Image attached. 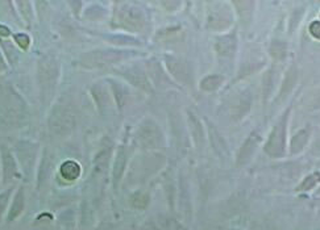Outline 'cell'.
Masks as SVG:
<instances>
[{
	"instance_id": "44dd1931",
	"label": "cell",
	"mask_w": 320,
	"mask_h": 230,
	"mask_svg": "<svg viewBox=\"0 0 320 230\" xmlns=\"http://www.w3.org/2000/svg\"><path fill=\"white\" fill-rule=\"evenodd\" d=\"M130 204L137 209H145L149 204V195L143 191H137L130 196Z\"/></svg>"
},
{
	"instance_id": "3957f363",
	"label": "cell",
	"mask_w": 320,
	"mask_h": 230,
	"mask_svg": "<svg viewBox=\"0 0 320 230\" xmlns=\"http://www.w3.org/2000/svg\"><path fill=\"white\" fill-rule=\"evenodd\" d=\"M289 114H290V108L285 110L284 114L280 117V120L276 123L269 134L263 150L270 157H284L285 147H286V129Z\"/></svg>"
},
{
	"instance_id": "83f0119b",
	"label": "cell",
	"mask_w": 320,
	"mask_h": 230,
	"mask_svg": "<svg viewBox=\"0 0 320 230\" xmlns=\"http://www.w3.org/2000/svg\"><path fill=\"white\" fill-rule=\"evenodd\" d=\"M15 40H16V42L20 45V47L21 49H24V50H25V49H28V46H29L30 40L27 34H24V33L16 34V36H15Z\"/></svg>"
},
{
	"instance_id": "277c9868",
	"label": "cell",
	"mask_w": 320,
	"mask_h": 230,
	"mask_svg": "<svg viewBox=\"0 0 320 230\" xmlns=\"http://www.w3.org/2000/svg\"><path fill=\"white\" fill-rule=\"evenodd\" d=\"M117 21L129 30H141L145 27V16L140 7L132 3H121L117 10Z\"/></svg>"
},
{
	"instance_id": "52a82bcc",
	"label": "cell",
	"mask_w": 320,
	"mask_h": 230,
	"mask_svg": "<svg viewBox=\"0 0 320 230\" xmlns=\"http://www.w3.org/2000/svg\"><path fill=\"white\" fill-rule=\"evenodd\" d=\"M165 62H166V66L170 74L178 82H180V83H189L190 82V70H189L186 62L177 57H173V55H166Z\"/></svg>"
},
{
	"instance_id": "30bf717a",
	"label": "cell",
	"mask_w": 320,
	"mask_h": 230,
	"mask_svg": "<svg viewBox=\"0 0 320 230\" xmlns=\"http://www.w3.org/2000/svg\"><path fill=\"white\" fill-rule=\"evenodd\" d=\"M0 159H2V166H3V180L4 183H8L10 180L14 179L17 174V162L15 159L12 151L7 146L0 147Z\"/></svg>"
},
{
	"instance_id": "2e32d148",
	"label": "cell",
	"mask_w": 320,
	"mask_h": 230,
	"mask_svg": "<svg viewBox=\"0 0 320 230\" xmlns=\"http://www.w3.org/2000/svg\"><path fill=\"white\" fill-rule=\"evenodd\" d=\"M235 105H234V109H232V114L236 117L237 120L240 119V117L245 116L247 112H249V108H250V104H252V96L250 94H241L240 96L237 97V100L235 101Z\"/></svg>"
},
{
	"instance_id": "6da1fadb",
	"label": "cell",
	"mask_w": 320,
	"mask_h": 230,
	"mask_svg": "<svg viewBox=\"0 0 320 230\" xmlns=\"http://www.w3.org/2000/svg\"><path fill=\"white\" fill-rule=\"evenodd\" d=\"M29 121V108L20 92L8 82L0 84V128L17 129Z\"/></svg>"
},
{
	"instance_id": "cb8c5ba5",
	"label": "cell",
	"mask_w": 320,
	"mask_h": 230,
	"mask_svg": "<svg viewBox=\"0 0 320 230\" xmlns=\"http://www.w3.org/2000/svg\"><path fill=\"white\" fill-rule=\"evenodd\" d=\"M111 87H112V91H114V95H115V99L117 101V105L119 107H123L124 103H125V95H127V91L124 88L121 84L116 83L114 80H110Z\"/></svg>"
},
{
	"instance_id": "ac0fdd59",
	"label": "cell",
	"mask_w": 320,
	"mask_h": 230,
	"mask_svg": "<svg viewBox=\"0 0 320 230\" xmlns=\"http://www.w3.org/2000/svg\"><path fill=\"white\" fill-rule=\"evenodd\" d=\"M61 175L66 180H75L80 175V166L75 160H66L61 166Z\"/></svg>"
},
{
	"instance_id": "9c48e42d",
	"label": "cell",
	"mask_w": 320,
	"mask_h": 230,
	"mask_svg": "<svg viewBox=\"0 0 320 230\" xmlns=\"http://www.w3.org/2000/svg\"><path fill=\"white\" fill-rule=\"evenodd\" d=\"M215 50L224 58H232L237 50V36L235 32L220 36L215 42Z\"/></svg>"
},
{
	"instance_id": "ffe728a7",
	"label": "cell",
	"mask_w": 320,
	"mask_h": 230,
	"mask_svg": "<svg viewBox=\"0 0 320 230\" xmlns=\"http://www.w3.org/2000/svg\"><path fill=\"white\" fill-rule=\"evenodd\" d=\"M298 71L295 70V67H291L290 70L287 71L286 77H285L284 82H282V87H281V99H284L291 90H293L294 84L297 82Z\"/></svg>"
},
{
	"instance_id": "5b68a950",
	"label": "cell",
	"mask_w": 320,
	"mask_h": 230,
	"mask_svg": "<svg viewBox=\"0 0 320 230\" xmlns=\"http://www.w3.org/2000/svg\"><path fill=\"white\" fill-rule=\"evenodd\" d=\"M139 138L145 147H161L164 146L165 138L160 127L154 121H144L139 129Z\"/></svg>"
},
{
	"instance_id": "8992f818",
	"label": "cell",
	"mask_w": 320,
	"mask_h": 230,
	"mask_svg": "<svg viewBox=\"0 0 320 230\" xmlns=\"http://www.w3.org/2000/svg\"><path fill=\"white\" fill-rule=\"evenodd\" d=\"M37 150L38 146L33 142L29 141H21L16 145V151L19 155V160H20L21 167H23L24 172L27 177H29L32 172V168L34 166V159H36Z\"/></svg>"
},
{
	"instance_id": "9a60e30c",
	"label": "cell",
	"mask_w": 320,
	"mask_h": 230,
	"mask_svg": "<svg viewBox=\"0 0 320 230\" xmlns=\"http://www.w3.org/2000/svg\"><path fill=\"white\" fill-rule=\"evenodd\" d=\"M308 137H310V132L308 129H300L299 132L294 134L291 137L290 141V153L291 154H298L303 150L304 146L308 142Z\"/></svg>"
},
{
	"instance_id": "e0dca14e",
	"label": "cell",
	"mask_w": 320,
	"mask_h": 230,
	"mask_svg": "<svg viewBox=\"0 0 320 230\" xmlns=\"http://www.w3.org/2000/svg\"><path fill=\"white\" fill-rule=\"evenodd\" d=\"M208 130H210V138H211V142H212V146L213 149L219 153V155H225L227 154V157H228V147H227V142L224 141L223 137L219 134V132H217L215 128L212 127V125H208Z\"/></svg>"
},
{
	"instance_id": "f546056e",
	"label": "cell",
	"mask_w": 320,
	"mask_h": 230,
	"mask_svg": "<svg viewBox=\"0 0 320 230\" xmlns=\"http://www.w3.org/2000/svg\"><path fill=\"white\" fill-rule=\"evenodd\" d=\"M7 69V64H6V60H4L3 54L0 51V71H3Z\"/></svg>"
},
{
	"instance_id": "f1b7e54d",
	"label": "cell",
	"mask_w": 320,
	"mask_h": 230,
	"mask_svg": "<svg viewBox=\"0 0 320 230\" xmlns=\"http://www.w3.org/2000/svg\"><path fill=\"white\" fill-rule=\"evenodd\" d=\"M310 33L312 34L315 38L320 40V21H313L310 25Z\"/></svg>"
},
{
	"instance_id": "4fadbf2b",
	"label": "cell",
	"mask_w": 320,
	"mask_h": 230,
	"mask_svg": "<svg viewBox=\"0 0 320 230\" xmlns=\"http://www.w3.org/2000/svg\"><path fill=\"white\" fill-rule=\"evenodd\" d=\"M127 150L124 146H119L116 151V157H115L114 167H112V182L114 186L117 187V184L120 183L121 178L124 175L125 167H127Z\"/></svg>"
},
{
	"instance_id": "1f68e13d",
	"label": "cell",
	"mask_w": 320,
	"mask_h": 230,
	"mask_svg": "<svg viewBox=\"0 0 320 230\" xmlns=\"http://www.w3.org/2000/svg\"><path fill=\"white\" fill-rule=\"evenodd\" d=\"M148 230H156V227H149V229Z\"/></svg>"
},
{
	"instance_id": "7402d4cb",
	"label": "cell",
	"mask_w": 320,
	"mask_h": 230,
	"mask_svg": "<svg viewBox=\"0 0 320 230\" xmlns=\"http://www.w3.org/2000/svg\"><path fill=\"white\" fill-rule=\"evenodd\" d=\"M319 182H320V174L319 172L310 174V175H307V177L304 178V180L302 182V183H300V186L298 190L303 191V192H306V191H310L311 188L315 187V186H316Z\"/></svg>"
},
{
	"instance_id": "7a4b0ae2",
	"label": "cell",
	"mask_w": 320,
	"mask_h": 230,
	"mask_svg": "<svg viewBox=\"0 0 320 230\" xmlns=\"http://www.w3.org/2000/svg\"><path fill=\"white\" fill-rule=\"evenodd\" d=\"M77 125V117L67 105H54L49 114V128L57 136H69Z\"/></svg>"
},
{
	"instance_id": "d4e9b609",
	"label": "cell",
	"mask_w": 320,
	"mask_h": 230,
	"mask_svg": "<svg viewBox=\"0 0 320 230\" xmlns=\"http://www.w3.org/2000/svg\"><path fill=\"white\" fill-rule=\"evenodd\" d=\"M11 190H6L3 192H0V217L3 214V212L6 210L8 205V201H10V196H11Z\"/></svg>"
},
{
	"instance_id": "4316f807",
	"label": "cell",
	"mask_w": 320,
	"mask_h": 230,
	"mask_svg": "<svg viewBox=\"0 0 320 230\" xmlns=\"http://www.w3.org/2000/svg\"><path fill=\"white\" fill-rule=\"evenodd\" d=\"M19 7H20V11H21V14H23L24 19L29 23L30 20H32V14H30V3H28V2H19Z\"/></svg>"
},
{
	"instance_id": "d6986e66",
	"label": "cell",
	"mask_w": 320,
	"mask_h": 230,
	"mask_svg": "<svg viewBox=\"0 0 320 230\" xmlns=\"http://www.w3.org/2000/svg\"><path fill=\"white\" fill-rule=\"evenodd\" d=\"M221 83H223V78L220 75L212 74V75H207L200 80L199 86L200 90L204 91V92H213L221 86Z\"/></svg>"
},
{
	"instance_id": "5bb4252c",
	"label": "cell",
	"mask_w": 320,
	"mask_h": 230,
	"mask_svg": "<svg viewBox=\"0 0 320 230\" xmlns=\"http://www.w3.org/2000/svg\"><path fill=\"white\" fill-rule=\"evenodd\" d=\"M24 207H25V196H24V190L20 188L15 195L14 200L10 207V213H8V221L16 220L17 217L23 213Z\"/></svg>"
},
{
	"instance_id": "ba28073f",
	"label": "cell",
	"mask_w": 320,
	"mask_h": 230,
	"mask_svg": "<svg viewBox=\"0 0 320 230\" xmlns=\"http://www.w3.org/2000/svg\"><path fill=\"white\" fill-rule=\"evenodd\" d=\"M120 74L123 75L125 79L132 83L133 86L139 87L140 90L144 91H150L152 90V87H150L149 83V79L147 78L145 73L141 70L140 67L137 66H127L124 67L123 70L120 71Z\"/></svg>"
},
{
	"instance_id": "7c38bea8",
	"label": "cell",
	"mask_w": 320,
	"mask_h": 230,
	"mask_svg": "<svg viewBox=\"0 0 320 230\" xmlns=\"http://www.w3.org/2000/svg\"><path fill=\"white\" fill-rule=\"evenodd\" d=\"M58 75V65L52 57L43 58L40 62V80L41 83H52L56 82Z\"/></svg>"
},
{
	"instance_id": "484cf974",
	"label": "cell",
	"mask_w": 320,
	"mask_h": 230,
	"mask_svg": "<svg viewBox=\"0 0 320 230\" xmlns=\"http://www.w3.org/2000/svg\"><path fill=\"white\" fill-rule=\"evenodd\" d=\"M276 51H277V60L280 58V60H282L285 55V53H286V47H285V45H282L281 42H273L271 43V47H270V53L271 55L273 54H276Z\"/></svg>"
},
{
	"instance_id": "8fae6325",
	"label": "cell",
	"mask_w": 320,
	"mask_h": 230,
	"mask_svg": "<svg viewBox=\"0 0 320 230\" xmlns=\"http://www.w3.org/2000/svg\"><path fill=\"white\" fill-rule=\"evenodd\" d=\"M261 141V137L260 134L257 133V132H252V133L248 136V138L244 141V144L241 145L240 150H239V154H237V158H236V163L239 166H243L248 162V160L252 158L253 155L254 150H256L257 145L258 142Z\"/></svg>"
},
{
	"instance_id": "4dcf8cb0",
	"label": "cell",
	"mask_w": 320,
	"mask_h": 230,
	"mask_svg": "<svg viewBox=\"0 0 320 230\" xmlns=\"http://www.w3.org/2000/svg\"><path fill=\"white\" fill-rule=\"evenodd\" d=\"M175 230H189L187 227H185L184 225H180V223H177V229Z\"/></svg>"
},
{
	"instance_id": "603a6c76",
	"label": "cell",
	"mask_w": 320,
	"mask_h": 230,
	"mask_svg": "<svg viewBox=\"0 0 320 230\" xmlns=\"http://www.w3.org/2000/svg\"><path fill=\"white\" fill-rule=\"evenodd\" d=\"M190 116V123L191 127H193V132H194V137H195V141L198 144H202L203 142L204 134H203V128H202V124L198 120L197 116H194L193 113L189 114Z\"/></svg>"
}]
</instances>
